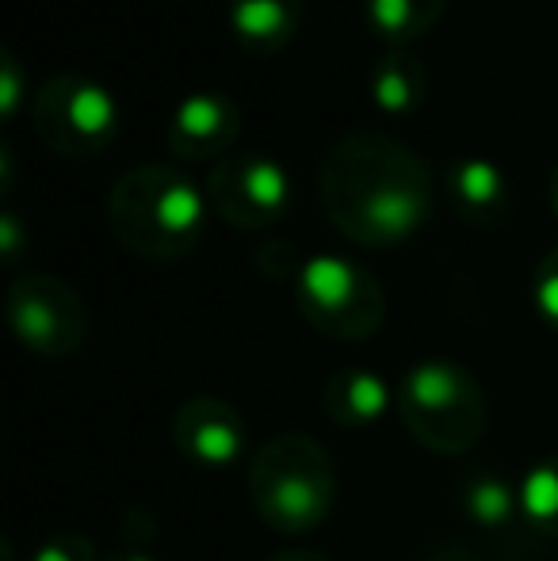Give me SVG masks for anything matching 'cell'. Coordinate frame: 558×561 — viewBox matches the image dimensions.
Listing matches in <instances>:
<instances>
[{
	"label": "cell",
	"instance_id": "6da1fadb",
	"mask_svg": "<svg viewBox=\"0 0 558 561\" xmlns=\"http://www.w3.org/2000/svg\"><path fill=\"white\" fill-rule=\"evenodd\" d=\"M318 195L326 218L349 241L395 249L429 226L432 169L390 134L352 130L321 161Z\"/></svg>",
	"mask_w": 558,
	"mask_h": 561
},
{
	"label": "cell",
	"instance_id": "7a4b0ae2",
	"mask_svg": "<svg viewBox=\"0 0 558 561\" xmlns=\"http://www.w3.org/2000/svg\"><path fill=\"white\" fill-rule=\"evenodd\" d=\"M207 187L172 164H135L112 184L107 226L115 241L141 260H184L207 233Z\"/></svg>",
	"mask_w": 558,
	"mask_h": 561
},
{
	"label": "cell",
	"instance_id": "3957f363",
	"mask_svg": "<svg viewBox=\"0 0 558 561\" xmlns=\"http://www.w3.org/2000/svg\"><path fill=\"white\" fill-rule=\"evenodd\" d=\"M249 501L276 535H310L337 504V462L314 436L283 432L249 462Z\"/></svg>",
	"mask_w": 558,
	"mask_h": 561
},
{
	"label": "cell",
	"instance_id": "277c9868",
	"mask_svg": "<svg viewBox=\"0 0 558 561\" xmlns=\"http://www.w3.org/2000/svg\"><path fill=\"white\" fill-rule=\"evenodd\" d=\"M395 409L413 444L432 455H467L490 424V405L478 378L452 359L413 363L395 390Z\"/></svg>",
	"mask_w": 558,
	"mask_h": 561
},
{
	"label": "cell",
	"instance_id": "5b68a950",
	"mask_svg": "<svg viewBox=\"0 0 558 561\" xmlns=\"http://www.w3.org/2000/svg\"><path fill=\"white\" fill-rule=\"evenodd\" d=\"M38 141L61 157H100L123 134V104L104 81L84 73H54L31 96Z\"/></svg>",
	"mask_w": 558,
	"mask_h": 561
},
{
	"label": "cell",
	"instance_id": "8992f818",
	"mask_svg": "<svg viewBox=\"0 0 558 561\" xmlns=\"http://www.w3.org/2000/svg\"><path fill=\"white\" fill-rule=\"evenodd\" d=\"M295 306L314 333L329 340H367L383 329L387 295L364 264L333 252L303 260L295 279Z\"/></svg>",
	"mask_w": 558,
	"mask_h": 561
},
{
	"label": "cell",
	"instance_id": "52a82bcc",
	"mask_svg": "<svg viewBox=\"0 0 558 561\" xmlns=\"http://www.w3.org/2000/svg\"><path fill=\"white\" fill-rule=\"evenodd\" d=\"M4 313L15 340L46 359H69L89 340V306L58 275H15L4 295Z\"/></svg>",
	"mask_w": 558,
	"mask_h": 561
},
{
	"label": "cell",
	"instance_id": "ba28073f",
	"mask_svg": "<svg viewBox=\"0 0 558 561\" xmlns=\"http://www.w3.org/2000/svg\"><path fill=\"white\" fill-rule=\"evenodd\" d=\"M207 199L223 222L234 229H269L287 218L295 203L287 164L261 149H234L210 169Z\"/></svg>",
	"mask_w": 558,
	"mask_h": 561
},
{
	"label": "cell",
	"instance_id": "9c48e42d",
	"mask_svg": "<svg viewBox=\"0 0 558 561\" xmlns=\"http://www.w3.org/2000/svg\"><path fill=\"white\" fill-rule=\"evenodd\" d=\"M249 424L226 398H187L172 413V447L200 470H230L246 458Z\"/></svg>",
	"mask_w": 558,
	"mask_h": 561
},
{
	"label": "cell",
	"instance_id": "30bf717a",
	"mask_svg": "<svg viewBox=\"0 0 558 561\" xmlns=\"http://www.w3.org/2000/svg\"><path fill=\"white\" fill-rule=\"evenodd\" d=\"M241 138V112L230 96L223 92H187L176 107H172L169 130V153L180 161H223L238 149Z\"/></svg>",
	"mask_w": 558,
	"mask_h": 561
},
{
	"label": "cell",
	"instance_id": "8fae6325",
	"mask_svg": "<svg viewBox=\"0 0 558 561\" xmlns=\"http://www.w3.org/2000/svg\"><path fill=\"white\" fill-rule=\"evenodd\" d=\"M447 195H452L455 210L467 226L493 229L509 218V176L501 172L498 161L490 157H459L447 169Z\"/></svg>",
	"mask_w": 558,
	"mask_h": 561
},
{
	"label": "cell",
	"instance_id": "7c38bea8",
	"mask_svg": "<svg viewBox=\"0 0 558 561\" xmlns=\"http://www.w3.org/2000/svg\"><path fill=\"white\" fill-rule=\"evenodd\" d=\"M321 405H326L329 421L341 424L349 432L372 428L383 416L395 409V386L367 367H349L337 370L321 390Z\"/></svg>",
	"mask_w": 558,
	"mask_h": 561
},
{
	"label": "cell",
	"instance_id": "4fadbf2b",
	"mask_svg": "<svg viewBox=\"0 0 558 561\" xmlns=\"http://www.w3.org/2000/svg\"><path fill=\"white\" fill-rule=\"evenodd\" d=\"M372 104L390 118H410L418 115L429 100V66L410 50V46H395L383 50L372 61Z\"/></svg>",
	"mask_w": 558,
	"mask_h": 561
},
{
	"label": "cell",
	"instance_id": "5bb4252c",
	"mask_svg": "<svg viewBox=\"0 0 558 561\" xmlns=\"http://www.w3.org/2000/svg\"><path fill=\"white\" fill-rule=\"evenodd\" d=\"M306 0H230V31L249 54L272 58L298 35Z\"/></svg>",
	"mask_w": 558,
	"mask_h": 561
},
{
	"label": "cell",
	"instance_id": "9a60e30c",
	"mask_svg": "<svg viewBox=\"0 0 558 561\" xmlns=\"http://www.w3.org/2000/svg\"><path fill=\"white\" fill-rule=\"evenodd\" d=\"M447 0H364V23L387 50L410 46L429 35L444 15Z\"/></svg>",
	"mask_w": 558,
	"mask_h": 561
},
{
	"label": "cell",
	"instance_id": "2e32d148",
	"mask_svg": "<svg viewBox=\"0 0 558 561\" xmlns=\"http://www.w3.org/2000/svg\"><path fill=\"white\" fill-rule=\"evenodd\" d=\"M459 504H463V512H467L470 524L486 527V531L509 527L516 516H521L516 485L501 478V473H475V478H467L459 489Z\"/></svg>",
	"mask_w": 558,
	"mask_h": 561
},
{
	"label": "cell",
	"instance_id": "e0dca14e",
	"mask_svg": "<svg viewBox=\"0 0 558 561\" xmlns=\"http://www.w3.org/2000/svg\"><path fill=\"white\" fill-rule=\"evenodd\" d=\"M516 501H521V519L539 535L558 539V455H547L524 470L516 481Z\"/></svg>",
	"mask_w": 558,
	"mask_h": 561
},
{
	"label": "cell",
	"instance_id": "ac0fdd59",
	"mask_svg": "<svg viewBox=\"0 0 558 561\" xmlns=\"http://www.w3.org/2000/svg\"><path fill=\"white\" fill-rule=\"evenodd\" d=\"M532 306L551 329H558V244L551 252H544V260L536 264L532 275Z\"/></svg>",
	"mask_w": 558,
	"mask_h": 561
},
{
	"label": "cell",
	"instance_id": "d6986e66",
	"mask_svg": "<svg viewBox=\"0 0 558 561\" xmlns=\"http://www.w3.org/2000/svg\"><path fill=\"white\" fill-rule=\"evenodd\" d=\"M31 561H96V542L81 531H61L54 539H46L31 554Z\"/></svg>",
	"mask_w": 558,
	"mask_h": 561
},
{
	"label": "cell",
	"instance_id": "ffe728a7",
	"mask_svg": "<svg viewBox=\"0 0 558 561\" xmlns=\"http://www.w3.org/2000/svg\"><path fill=\"white\" fill-rule=\"evenodd\" d=\"M23 104V66L15 50H4V66H0V118L12 123Z\"/></svg>",
	"mask_w": 558,
	"mask_h": 561
},
{
	"label": "cell",
	"instance_id": "44dd1931",
	"mask_svg": "<svg viewBox=\"0 0 558 561\" xmlns=\"http://www.w3.org/2000/svg\"><path fill=\"white\" fill-rule=\"evenodd\" d=\"M20 244H23L20 218H15L12 210H4V215H0V252H4L8 264H15V260H20Z\"/></svg>",
	"mask_w": 558,
	"mask_h": 561
},
{
	"label": "cell",
	"instance_id": "7402d4cb",
	"mask_svg": "<svg viewBox=\"0 0 558 561\" xmlns=\"http://www.w3.org/2000/svg\"><path fill=\"white\" fill-rule=\"evenodd\" d=\"M269 561H329V558L318 554V550H283V554L269 558Z\"/></svg>",
	"mask_w": 558,
	"mask_h": 561
},
{
	"label": "cell",
	"instance_id": "603a6c76",
	"mask_svg": "<svg viewBox=\"0 0 558 561\" xmlns=\"http://www.w3.org/2000/svg\"><path fill=\"white\" fill-rule=\"evenodd\" d=\"M107 561H161V558H153L149 550H141V547H127V550H119V554H112Z\"/></svg>",
	"mask_w": 558,
	"mask_h": 561
},
{
	"label": "cell",
	"instance_id": "cb8c5ba5",
	"mask_svg": "<svg viewBox=\"0 0 558 561\" xmlns=\"http://www.w3.org/2000/svg\"><path fill=\"white\" fill-rule=\"evenodd\" d=\"M547 203H551V215L558 218V164H555L551 180H547Z\"/></svg>",
	"mask_w": 558,
	"mask_h": 561
}]
</instances>
